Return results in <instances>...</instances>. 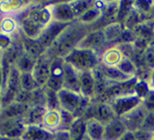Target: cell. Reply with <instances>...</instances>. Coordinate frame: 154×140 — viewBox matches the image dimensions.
<instances>
[{
	"label": "cell",
	"instance_id": "cell-24",
	"mask_svg": "<svg viewBox=\"0 0 154 140\" xmlns=\"http://www.w3.org/2000/svg\"><path fill=\"white\" fill-rule=\"evenodd\" d=\"M20 82H21V89L23 91L26 92H31L38 88L39 86L34 80L33 77H32L31 73H21V79H20Z\"/></svg>",
	"mask_w": 154,
	"mask_h": 140
},
{
	"label": "cell",
	"instance_id": "cell-27",
	"mask_svg": "<svg viewBox=\"0 0 154 140\" xmlns=\"http://www.w3.org/2000/svg\"><path fill=\"white\" fill-rule=\"evenodd\" d=\"M2 84H3V71H2L1 64H0V93H1Z\"/></svg>",
	"mask_w": 154,
	"mask_h": 140
},
{
	"label": "cell",
	"instance_id": "cell-1",
	"mask_svg": "<svg viewBox=\"0 0 154 140\" xmlns=\"http://www.w3.org/2000/svg\"><path fill=\"white\" fill-rule=\"evenodd\" d=\"M18 19L22 35L32 40H38L53 22L50 5H33V3Z\"/></svg>",
	"mask_w": 154,
	"mask_h": 140
},
{
	"label": "cell",
	"instance_id": "cell-21",
	"mask_svg": "<svg viewBox=\"0 0 154 140\" xmlns=\"http://www.w3.org/2000/svg\"><path fill=\"white\" fill-rule=\"evenodd\" d=\"M92 107H93V112H92V116L90 118L97 119V120L100 121L103 123L116 118L110 105H109L107 102H98V103H96L95 105H93Z\"/></svg>",
	"mask_w": 154,
	"mask_h": 140
},
{
	"label": "cell",
	"instance_id": "cell-9",
	"mask_svg": "<svg viewBox=\"0 0 154 140\" xmlns=\"http://www.w3.org/2000/svg\"><path fill=\"white\" fill-rule=\"evenodd\" d=\"M25 125L23 119H2L0 120V136L7 139L20 138Z\"/></svg>",
	"mask_w": 154,
	"mask_h": 140
},
{
	"label": "cell",
	"instance_id": "cell-25",
	"mask_svg": "<svg viewBox=\"0 0 154 140\" xmlns=\"http://www.w3.org/2000/svg\"><path fill=\"white\" fill-rule=\"evenodd\" d=\"M52 140H71L69 129H60L55 132L54 138Z\"/></svg>",
	"mask_w": 154,
	"mask_h": 140
},
{
	"label": "cell",
	"instance_id": "cell-14",
	"mask_svg": "<svg viewBox=\"0 0 154 140\" xmlns=\"http://www.w3.org/2000/svg\"><path fill=\"white\" fill-rule=\"evenodd\" d=\"M128 129L119 118H114L104 123L103 140H122Z\"/></svg>",
	"mask_w": 154,
	"mask_h": 140
},
{
	"label": "cell",
	"instance_id": "cell-5",
	"mask_svg": "<svg viewBox=\"0 0 154 140\" xmlns=\"http://www.w3.org/2000/svg\"><path fill=\"white\" fill-rule=\"evenodd\" d=\"M108 104L110 105L111 109L114 113L116 118H121L124 115L129 113L130 111L135 109L137 106L143 103V99L135 93L124 94V95L117 96L113 99L109 100Z\"/></svg>",
	"mask_w": 154,
	"mask_h": 140
},
{
	"label": "cell",
	"instance_id": "cell-15",
	"mask_svg": "<svg viewBox=\"0 0 154 140\" xmlns=\"http://www.w3.org/2000/svg\"><path fill=\"white\" fill-rule=\"evenodd\" d=\"M106 42L104 38V34L103 30H93L89 31L88 34L84 36V38L81 40V42L78 44L76 48L81 49H89V50L96 51L98 53V48L103 46V45Z\"/></svg>",
	"mask_w": 154,
	"mask_h": 140
},
{
	"label": "cell",
	"instance_id": "cell-28",
	"mask_svg": "<svg viewBox=\"0 0 154 140\" xmlns=\"http://www.w3.org/2000/svg\"><path fill=\"white\" fill-rule=\"evenodd\" d=\"M2 55H3V50L0 48V62H1V59H2Z\"/></svg>",
	"mask_w": 154,
	"mask_h": 140
},
{
	"label": "cell",
	"instance_id": "cell-31",
	"mask_svg": "<svg viewBox=\"0 0 154 140\" xmlns=\"http://www.w3.org/2000/svg\"><path fill=\"white\" fill-rule=\"evenodd\" d=\"M0 110H1V103H0Z\"/></svg>",
	"mask_w": 154,
	"mask_h": 140
},
{
	"label": "cell",
	"instance_id": "cell-22",
	"mask_svg": "<svg viewBox=\"0 0 154 140\" xmlns=\"http://www.w3.org/2000/svg\"><path fill=\"white\" fill-rule=\"evenodd\" d=\"M47 108L42 106H29L25 116L23 118V121L25 125H41L42 119L44 114L46 113Z\"/></svg>",
	"mask_w": 154,
	"mask_h": 140
},
{
	"label": "cell",
	"instance_id": "cell-16",
	"mask_svg": "<svg viewBox=\"0 0 154 140\" xmlns=\"http://www.w3.org/2000/svg\"><path fill=\"white\" fill-rule=\"evenodd\" d=\"M80 73L67 62H63V88L80 93Z\"/></svg>",
	"mask_w": 154,
	"mask_h": 140
},
{
	"label": "cell",
	"instance_id": "cell-20",
	"mask_svg": "<svg viewBox=\"0 0 154 140\" xmlns=\"http://www.w3.org/2000/svg\"><path fill=\"white\" fill-rule=\"evenodd\" d=\"M85 123V136L89 140H103L104 123L94 118L87 119Z\"/></svg>",
	"mask_w": 154,
	"mask_h": 140
},
{
	"label": "cell",
	"instance_id": "cell-6",
	"mask_svg": "<svg viewBox=\"0 0 154 140\" xmlns=\"http://www.w3.org/2000/svg\"><path fill=\"white\" fill-rule=\"evenodd\" d=\"M52 57L45 51L35 60L31 75L39 87L45 86L50 76Z\"/></svg>",
	"mask_w": 154,
	"mask_h": 140
},
{
	"label": "cell",
	"instance_id": "cell-30",
	"mask_svg": "<svg viewBox=\"0 0 154 140\" xmlns=\"http://www.w3.org/2000/svg\"><path fill=\"white\" fill-rule=\"evenodd\" d=\"M10 140H22L21 138H14V139H10Z\"/></svg>",
	"mask_w": 154,
	"mask_h": 140
},
{
	"label": "cell",
	"instance_id": "cell-12",
	"mask_svg": "<svg viewBox=\"0 0 154 140\" xmlns=\"http://www.w3.org/2000/svg\"><path fill=\"white\" fill-rule=\"evenodd\" d=\"M52 19L55 22L62 24H70L76 20L69 2H60L50 4Z\"/></svg>",
	"mask_w": 154,
	"mask_h": 140
},
{
	"label": "cell",
	"instance_id": "cell-29",
	"mask_svg": "<svg viewBox=\"0 0 154 140\" xmlns=\"http://www.w3.org/2000/svg\"><path fill=\"white\" fill-rule=\"evenodd\" d=\"M0 140H10V139H7L5 137H1V136H0Z\"/></svg>",
	"mask_w": 154,
	"mask_h": 140
},
{
	"label": "cell",
	"instance_id": "cell-18",
	"mask_svg": "<svg viewBox=\"0 0 154 140\" xmlns=\"http://www.w3.org/2000/svg\"><path fill=\"white\" fill-rule=\"evenodd\" d=\"M80 94L90 101L96 97V79L93 70L80 73Z\"/></svg>",
	"mask_w": 154,
	"mask_h": 140
},
{
	"label": "cell",
	"instance_id": "cell-3",
	"mask_svg": "<svg viewBox=\"0 0 154 140\" xmlns=\"http://www.w3.org/2000/svg\"><path fill=\"white\" fill-rule=\"evenodd\" d=\"M59 109L68 114L77 115L78 112H84L88 107L89 99L83 97L79 92L72 91L69 89L62 88L57 92ZM76 118V117H75Z\"/></svg>",
	"mask_w": 154,
	"mask_h": 140
},
{
	"label": "cell",
	"instance_id": "cell-23",
	"mask_svg": "<svg viewBox=\"0 0 154 140\" xmlns=\"http://www.w3.org/2000/svg\"><path fill=\"white\" fill-rule=\"evenodd\" d=\"M35 60L36 59L32 58L31 56L27 55L26 53L23 51V53L18 57V59L15 61V63L13 65L18 69V71L21 73H31L35 63Z\"/></svg>",
	"mask_w": 154,
	"mask_h": 140
},
{
	"label": "cell",
	"instance_id": "cell-10",
	"mask_svg": "<svg viewBox=\"0 0 154 140\" xmlns=\"http://www.w3.org/2000/svg\"><path fill=\"white\" fill-rule=\"evenodd\" d=\"M0 35L11 40L21 36V28L17 16L0 15Z\"/></svg>",
	"mask_w": 154,
	"mask_h": 140
},
{
	"label": "cell",
	"instance_id": "cell-26",
	"mask_svg": "<svg viewBox=\"0 0 154 140\" xmlns=\"http://www.w3.org/2000/svg\"><path fill=\"white\" fill-rule=\"evenodd\" d=\"M146 83H147L149 90H150V91H154V68L150 69V71H149Z\"/></svg>",
	"mask_w": 154,
	"mask_h": 140
},
{
	"label": "cell",
	"instance_id": "cell-11",
	"mask_svg": "<svg viewBox=\"0 0 154 140\" xmlns=\"http://www.w3.org/2000/svg\"><path fill=\"white\" fill-rule=\"evenodd\" d=\"M125 53L118 45L105 48L100 54V64L106 68H118L124 61Z\"/></svg>",
	"mask_w": 154,
	"mask_h": 140
},
{
	"label": "cell",
	"instance_id": "cell-19",
	"mask_svg": "<svg viewBox=\"0 0 154 140\" xmlns=\"http://www.w3.org/2000/svg\"><path fill=\"white\" fill-rule=\"evenodd\" d=\"M29 106H26L23 103L14 101L4 107H1L0 110V120L2 119H23L26 110Z\"/></svg>",
	"mask_w": 154,
	"mask_h": 140
},
{
	"label": "cell",
	"instance_id": "cell-13",
	"mask_svg": "<svg viewBox=\"0 0 154 140\" xmlns=\"http://www.w3.org/2000/svg\"><path fill=\"white\" fill-rule=\"evenodd\" d=\"M41 125L47 130L55 133L60 129H64L63 111L57 109H47L42 119Z\"/></svg>",
	"mask_w": 154,
	"mask_h": 140
},
{
	"label": "cell",
	"instance_id": "cell-8",
	"mask_svg": "<svg viewBox=\"0 0 154 140\" xmlns=\"http://www.w3.org/2000/svg\"><path fill=\"white\" fill-rule=\"evenodd\" d=\"M63 58L54 57L51 62L50 76L46 83V87L58 92L63 88Z\"/></svg>",
	"mask_w": 154,
	"mask_h": 140
},
{
	"label": "cell",
	"instance_id": "cell-4",
	"mask_svg": "<svg viewBox=\"0 0 154 140\" xmlns=\"http://www.w3.org/2000/svg\"><path fill=\"white\" fill-rule=\"evenodd\" d=\"M64 61L79 72L92 71L100 64V54L89 49L75 48L64 58Z\"/></svg>",
	"mask_w": 154,
	"mask_h": 140
},
{
	"label": "cell",
	"instance_id": "cell-17",
	"mask_svg": "<svg viewBox=\"0 0 154 140\" xmlns=\"http://www.w3.org/2000/svg\"><path fill=\"white\" fill-rule=\"evenodd\" d=\"M55 133L47 130L41 125H27L21 135L22 140H52Z\"/></svg>",
	"mask_w": 154,
	"mask_h": 140
},
{
	"label": "cell",
	"instance_id": "cell-7",
	"mask_svg": "<svg viewBox=\"0 0 154 140\" xmlns=\"http://www.w3.org/2000/svg\"><path fill=\"white\" fill-rule=\"evenodd\" d=\"M148 115V111L145 109V107L141 103L140 105L137 106L135 109L130 111L129 113L124 115L123 117L119 118L121 121L126 125L128 131L130 132H135L139 130L146 120V117Z\"/></svg>",
	"mask_w": 154,
	"mask_h": 140
},
{
	"label": "cell",
	"instance_id": "cell-2",
	"mask_svg": "<svg viewBox=\"0 0 154 140\" xmlns=\"http://www.w3.org/2000/svg\"><path fill=\"white\" fill-rule=\"evenodd\" d=\"M88 31V26L76 20L63 28L46 52L52 58L60 57L64 59L72 50L78 46Z\"/></svg>",
	"mask_w": 154,
	"mask_h": 140
}]
</instances>
